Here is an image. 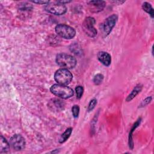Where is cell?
<instances>
[{
    "mask_svg": "<svg viewBox=\"0 0 154 154\" xmlns=\"http://www.w3.org/2000/svg\"><path fill=\"white\" fill-rule=\"evenodd\" d=\"M45 10L50 13L55 15H63L67 11V7L64 4H61L56 2L55 4H48L45 7Z\"/></svg>",
    "mask_w": 154,
    "mask_h": 154,
    "instance_id": "7",
    "label": "cell"
},
{
    "mask_svg": "<svg viewBox=\"0 0 154 154\" xmlns=\"http://www.w3.org/2000/svg\"><path fill=\"white\" fill-rule=\"evenodd\" d=\"M55 32L65 39H72L75 36V30L73 28L66 24H58L55 28Z\"/></svg>",
    "mask_w": 154,
    "mask_h": 154,
    "instance_id": "4",
    "label": "cell"
},
{
    "mask_svg": "<svg viewBox=\"0 0 154 154\" xmlns=\"http://www.w3.org/2000/svg\"><path fill=\"white\" fill-rule=\"evenodd\" d=\"M142 8L144 11H145L146 13L149 14V15L151 16L152 18L154 16V13H153V8L152 7L151 4H149L147 2H144L143 3L142 5Z\"/></svg>",
    "mask_w": 154,
    "mask_h": 154,
    "instance_id": "16",
    "label": "cell"
},
{
    "mask_svg": "<svg viewBox=\"0 0 154 154\" xmlns=\"http://www.w3.org/2000/svg\"><path fill=\"white\" fill-rule=\"evenodd\" d=\"M31 2L35 4H45V5H47L49 3V1H31Z\"/></svg>",
    "mask_w": 154,
    "mask_h": 154,
    "instance_id": "24",
    "label": "cell"
},
{
    "mask_svg": "<svg viewBox=\"0 0 154 154\" xmlns=\"http://www.w3.org/2000/svg\"><path fill=\"white\" fill-rule=\"evenodd\" d=\"M57 64L63 69H71L75 67L76 60L74 57L66 53H60L56 57Z\"/></svg>",
    "mask_w": 154,
    "mask_h": 154,
    "instance_id": "1",
    "label": "cell"
},
{
    "mask_svg": "<svg viewBox=\"0 0 154 154\" xmlns=\"http://www.w3.org/2000/svg\"><path fill=\"white\" fill-rule=\"evenodd\" d=\"M50 90L54 95L64 99L70 98L73 95V90L65 85L54 84L50 88Z\"/></svg>",
    "mask_w": 154,
    "mask_h": 154,
    "instance_id": "2",
    "label": "cell"
},
{
    "mask_svg": "<svg viewBox=\"0 0 154 154\" xmlns=\"http://www.w3.org/2000/svg\"><path fill=\"white\" fill-rule=\"evenodd\" d=\"M118 19V16L116 14H113L108 17L102 24L103 33L105 36H107L111 32L113 28L115 26Z\"/></svg>",
    "mask_w": 154,
    "mask_h": 154,
    "instance_id": "6",
    "label": "cell"
},
{
    "mask_svg": "<svg viewBox=\"0 0 154 154\" xmlns=\"http://www.w3.org/2000/svg\"><path fill=\"white\" fill-rule=\"evenodd\" d=\"M70 49L71 52H73V54H75L76 55H79V54H81V52H82L81 47L76 43H74L72 44L70 46Z\"/></svg>",
    "mask_w": 154,
    "mask_h": 154,
    "instance_id": "17",
    "label": "cell"
},
{
    "mask_svg": "<svg viewBox=\"0 0 154 154\" xmlns=\"http://www.w3.org/2000/svg\"><path fill=\"white\" fill-rule=\"evenodd\" d=\"M10 144L14 150L19 151L25 148L26 142L25 138L21 135L15 134L11 137Z\"/></svg>",
    "mask_w": 154,
    "mask_h": 154,
    "instance_id": "8",
    "label": "cell"
},
{
    "mask_svg": "<svg viewBox=\"0 0 154 154\" xmlns=\"http://www.w3.org/2000/svg\"><path fill=\"white\" fill-rule=\"evenodd\" d=\"M72 132V128H67L59 138V143H63L66 141H67V140L70 137Z\"/></svg>",
    "mask_w": 154,
    "mask_h": 154,
    "instance_id": "15",
    "label": "cell"
},
{
    "mask_svg": "<svg viewBox=\"0 0 154 154\" xmlns=\"http://www.w3.org/2000/svg\"><path fill=\"white\" fill-rule=\"evenodd\" d=\"M55 2H57V3L61 4H67L71 2V1H68V0H66V1H56Z\"/></svg>",
    "mask_w": 154,
    "mask_h": 154,
    "instance_id": "25",
    "label": "cell"
},
{
    "mask_svg": "<svg viewBox=\"0 0 154 154\" xmlns=\"http://www.w3.org/2000/svg\"><path fill=\"white\" fill-rule=\"evenodd\" d=\"M48 106L52 111L59 112L64 109L65 107V102L60 99L52 98L49 101Z\"/></svg>",
    "mask_w": 154,
    "mask_h": 154,
    "instance_id": "9",
    "label": "cell"
},
{
    "mask_svg": "<svg viewBox=\"0 0 154 154\" xmlns=\"http://www.w3.org/2000/svg\"><path fill=\"white\" fill-rule=\"evenodd\" d=\"M72 112L73 116L75 118H77L79 113V106L78 105H74L72 108Z\"/></svg>",
    "mask_w": 154,
    "mask_h": 154,
    "instance_id": "20",
    "label": "cell"
},
{
    "mask_svg": "<svg viewBox=\"0 0 154 154\" xmlns=\"http://www.w3.org/2000/svg\"><path fill=\"white\" fill-rule=\"evenodd\" d=\"M143 88V86L141 84H138L137 85H136L134 89L131 91V92L129 94V95L127 96L126 99V102H130L131 101L134 97H136V96L141 92V91L142 90Z\"/></svg>",
    "mask_w": 154,
    "mask_h": 154,
    "instance_id": "13",
    "label": "cell"
},
{
    "mask_svg": "<svg viewBox=\"0 0 154 154\" xmlns=\"http://www.w3.org/2000/svg\"><path fill=\"white\" fill-rule=\"evenodd\" d=\"M103 80V75L101 73H97L94 76L93 81L95 85H98L102 82Z\"/></svg>",
    "mask_w": 154,
    "mask_h": 154,
    "instance_id": "18",
    "label": "cell"
},
{
    "mask_svg": "<svg viewBox=\"0 0 154 154\" xmlns=\"http://www.w3.org/2000/svg\"><path fill=\"white\" fill-rule=\"evenodd\" d=\"M96 23V20L93 17H86L82 23L83 31L86 35L90 37H94L97 35V30L94 28V25Z\"/></svg>",
    "mask_w": 154,
    "mask_h": 154,
    "instance_id": "5",
    "label": "cell"
},
{
    "mask_svg": "<svg viewBox=\"0 0 154 154\" xmlns=\"http://www.w3.org/2000/svg\"><path fill=\"white\" fill-rule=\"evenodd\" d=\"M96 104H97V100L96 99H93L92 100H91L90 102L88 103V108H87V111L88 112L92 111L94 109V108L95 107Z\"/></svg>",
    "mask_w": 154,
    "mask_h": 154,
    "instance_id": "21",
    "label": "cell"
},
{
    "mask_svg": "<svg viewBox=\"0 0 154 154\" xmlns=\"http://www.w3.org/2000/svg\"><path fill=\"white\" fill-rule=\"evenodd\" d=\"M75 91H76V97L78 99H81V97H82L83 93H84L83 87L81 85H78V86L76 87Z\"/></svg>",
    "mask_w": 154,
    "mask_h": 154,
    "instance_id": "19",
    "label": "cell"
},
{
    "mask_svg": "<svg viewBox=\"0 0 154 154\" xmlns=\"http://www.w3.org/2000/svg\"><path fill=\"white\" fill-rule=\"evenodd\" d=\"M152 100V97L151 96H149V97H146L144 100H143L141 103H140V105H139V107H144L145 106H146L147 105H148L149 103L151 102Z\"/></svg>",
    "mask_w": 154,
    "mask_h": 154,
    "instance_id": "22",
    "label": "cell"
},
{
    "mask_svg": "<svg viewBox=\"0 0 154 154\" xmlns=\"http://www.w3.org/2000/svg\"><path fill=\"white\" fill-rule=\"evenodd\" d=\"M32 8V6L30 4H28L27 3H24L22 5H19V10H31Z\"/></svg>",
    "mask_w": 154,
    "mask_h": 154,
    "instance_id": "23",
    "label": "cell"
},
{
    "mask_svg": "<svg viewBox=\"0 0 154 154\" xmlns=\"http://www.w3.org/2000/svg\"><path fill=\"white\" fill-rule=\"evenodd\" d=\"M141 121V118L140 117L138 119V120L134 123V124L133 125V126H132L129 134V137H128V144H129V147L130 148V149H133L134 148V142H133V138H132V135L134 134V131L135 130V129L140 125V123Z\"/></svg>",
    "mask_w": 154,
    "mask_h": 154,
    "instance_id": "12",
    "label": "cell"
},
{
    "mask_svg": "<svg viewBox=\"0 0 154 154\" xmlns=\"http://www.w3.org/2000/svg\"><path fill=\"white\" fill-rule=\"evenodd\" d=\"M88 5L91 12L98 13L103 10L106 4L103 1H90L88 2Z\"/></svg>",
    "mask_w": 154,
    "mask_h": 154,
    "instance_id": "10",
    "label": "cell"
},
{
    "mask_svg": "<svg viewBox=\"0 0 154 154\" xmlns=\"http://www.w3.org/2000/svg\"><path fill=\"white\" fill-rule=\"evenodd\" d=\"M73 78L71 72L66 69H60L57 70L54 74V79L55 81L61 85H67L70 83Z\"/></svg>",
    "mask_w": 154,
    "mask_h": 154,
    "instance_id": "3",
    "label": "cell"
},
{
    "mask_svg": "<svg viewBox=\"0 0 154 154\" xmlns=\"http://www.w3.org/2000/svg\"><path fill=\"white\" fill-rule=\"evenodd\" d=\"M10 150V144L6 139L2 135L0 138V153H7Z\"/></svg>",
    "mask_w": 154,
    "mask_h": 154,
    "instance_id": "14",
    "label": "cell"
},
{
    "mask_svg": "<svg viewBox=\"0 0 154 154\" xmlns=\"http://www.w3.org/2000/svg\"><path fill=\"white\" fill-rule=\"evenodd\" d=\"M99 61L105 66H109L111 63V57L106 52L100 51L97 54Z\"/></svg>",
    "mask_w": 154,
    "mask_h": 154,
    "instance_id": "11",
    "label": "cell"
}]
</instances>
